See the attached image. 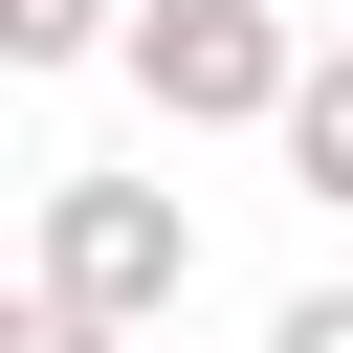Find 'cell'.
Listing matches in <instances>:
<instances>
[{
    "mask_svg": "<svg viewBox=\"0 0 353 353\" xmlns=\"http://www.w3.org/2000/svg\"><path fill=\"white\" fill-rule=\"evenodd\" d=\"M309 154H331V176H353V88H309Z\"/></svg>",
    "mask_w": 353,
    "mask_h": 353,
    "instance_id": "6da1fadb",
    "label": "cell"
},
{
    "mask_svg": "<svg viewBox=\"0 0 353 353\" xmlns=\"http://www.w3.org/2000/svg\"><path fill=\"white\" fill-rule=\"evenodd\" d=\"M287 353H353V309H309V331H287Z\"/></svg>",
    "mask_w": 353,
    "mask_h": 353,
    "instance_id": "7a4b0ae2",
    "label": "cell"
}]
</instances>
